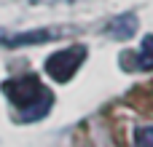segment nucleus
<instances>
[{
    "label": "nucleus",
    "instance_id": "1",
    "mask_svg": "<svg viewBox=\"0 0 153 147\" xmlns=\"http://www.w3.org/2000/svg\"><path fill=\"white\" fill-rule=\"evenodd\" d=\"M3 94L19 107L22 121L46 118V112L51 110V91L43 88V83L35 75H24V78L5 80L3 83Z\"/></svg>",
    "mask_w": 153,
    "mask_h": 147
},
{
    "label": "nucleus",
    "instance_id": "2",
    "mask_svg": "<svg viewBox=\"0 0 153 147\" xmlns=\"http://www.w3.org/2000/svg\"><path fill=\"white\" fill-rule=\"evenodd\" d=\"M83 59H86V48H83V46H73V48L56 51V54L48 56V62H46V72H48L54 80L65 83V80L73 78V72L81 67Z\"/></svg>",
    "mask_w": 153,
    "mask_h": 147
},
{
    "label": "nucleus",
    "instance_id": "3",
    "mask_svg": "<svg viewBox=\"0 0 153 147\" xmlns=\"http://www.w3.org/2000/svg\"><path fill=\"white\" fill-rule=\"evenodd\" d=\"M134 29H137V19H134V16H129V13L118 16V19H116V21H110V27H108V32H110L113 37H118V40L132 37V35H134Z\"/></svg>",
    "mask_w": 153,
    "mask_h": 147
},
{
    "label": "nucleus",
    "instance_id": "4",
    "mask_svg": "<svg viewBox=\"0 0 153 147\" xmlns=\"http://www.w3.org/2000/svg\"><path fill=\"white\" fill-rule=\"evenodd\" d=\"M137 67L140 70H153V35L143 37V46L137 51Z\"/></svg>",
    "mask_w": 153,
    "mask_h": 147
},
{
    "label": "nucleus",
    "instance_id": "5",
    "mask_svg": "<svg viewBox=\"0 0 153 147\" xmlns=\"http://www.w3.org/2000/svg\"><path fill=\"white\" fill-rule=\"evenodd\" d=\"M134 147H153V126H143L134 134Z\"/></svg>",
    "mask_w": 153,
    "mask_h": 147
},
{
    "label": "nucleus",
    "instance_id": "6",
    "mask_svg": "<svg viewBox=\"0 0 153 147\" xmlns=\"http://www.w3.org/2000/svg\"><path fill=\"white\" fill-rule=\"evenodd\" d=\"M32 40H48V32H35V35H19V37H13V40H8V43H32Z\"/></svg>",
    "mask_w": 153,
    "mask_h": 147
}]
</instances>
